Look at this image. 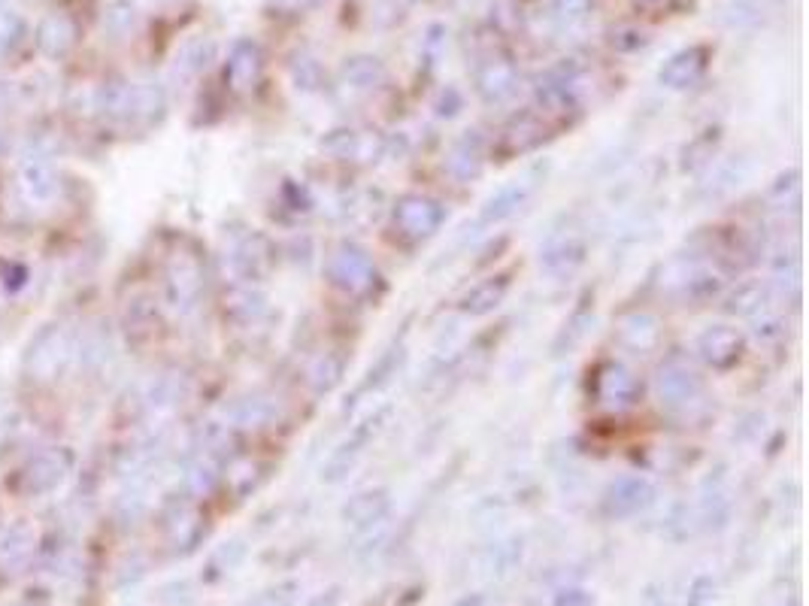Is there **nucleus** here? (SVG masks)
Instances as JSON below:
<instances>
[{"label":"nucleus","mask_w":809,"mask_h":606,"mask_svg":"<svg viewBox=\"0 0 809 606\" xmlns=\"http://www.w3.org/2000/svg\"><path fill=\"white\" fill-rule=\"evenodd\" d=\"M328 276L337 288H343L349 294H364L376 279V267L364 249L343 243L334 249V255L328 261Z\"/></svg>","instance_id":"obj_1"},{"label":"nucleus","mask_w":809,"mask_h":606,"mask_svg":"<svg viewBox=\"0 0 809 606\" xmlns=\"http://www.w3.org/2000/svg\"><path fill=\"white\" fill-rule=\"evenodd\" d=\"M658 322L649 316V313H631V316H625L622 319V325H619V337H622V343H628L631 349H640V352H646V349H652L655 343H658Z\"/></svg>","instance_id":"obj_13"},{"label":"nucleus","mask_w":809,"mask_h":606,"mask_svg":"<svg viewBox=\"0 0 809 606\" xmlns=\"http://www.w3.org/2000/svg\"><path fill=\"white\" fill-rule=\"evenodd\" d=\"M376 431H379V422H376V419H367V422H364V425H361V428L355 431V440H352V443H346V446H343V449H340V452H337V455L331 458V467H328V473H334L337 467H340V470L346 473V470H349V467L355 464V458H358V455L364 452V446L370 443V437H373Z\"/></svg>","instance_id":"obj_15"},{"label":"nucleus","mask_w":809,"mask_h":606,"mask_svg":"<svg viewBox=\"0 0 809 606\" xmlns=\"http://www.w3.org/2000/svg\"><path fill=\"white\" fill-rule=\"evenodd\" d=\"M0 7H4V0H0Z\"/></svg>","instance_id":"obj_19"},{"label":"nucleus","mask_w":809,"mask_h":606,"mask_svg":"<svg viewBox=\"0 0 809 606\" xmlns=\"http://www.w3.org/2000/svg\"><path fill=\"white\" fill-rule=\"evenodd\" d=\"M697 349L713 367H731L743 352V340H740V334L734 328L719 325V328H710V331L700 334Z\"/></svg>","instance_id":"obj_8"},{"label":"nucleus","mask_w":809,"mask_h":606,"mask_svg":"<svg viewBox=\"0 0 809 606\" xmlns=\"http://www.w3.org/2000/svg\"><path fill=\"white\" fill-rule=\"evenodd\" d=\"M649 500H652L649 482H646V479H634V476L619 479V482L610 488V497H606V503H610V510H613L616 516H631V513L643 510Z\"/></svg>","instance_id":"obj_9"},{"label":"nucleus","mask_w":809,"mask_h":606,"mask_svg":"<svg viewBox=\"0 0 809 606\" xmlns=\"http://www.w3.org/2000/svg\"><path fill=\"white\" fill-rule=\"evenodd\" d=\"M446 222V210L425 194H407L394 207V225L407 237H431Z\"/></svg>","instance_id":"obj_2"},{"label":"nucleus","mask_w":809,"mask_h":606,"mask_svg":"<svg viewBox=\"0 0 809 606\" xmlns=\"http://www.w3.org/2000/svg\"><path fill=\"white\" fill-rule=\"evenodd\" d=\"M522 197H525V191L519 188V185H513V188H503L497 197H491L488 200V210H485V219H503V216H510L519 204H522Z\"/></svg>","instance_id":"obj_16"},{"label":"nucleus","mask_w":809,"mask_h":606,"mask_svg":"<svg viewBox=\"0 0 809 606\" xmlns=\"http://www.w3.org/2000/svg\"><path fill=\"white\" fill-rule=\"evenodd\" d=\"M19 188L22 194L37 207H52L58 194H61V176L55 170L52 161H46L43 155H28L19 161Z\"/></svg>","instance_id":"obj_3"},{"label":"nucleus","mask_w":809,"mask_h":606,"mask_svg":"<svg viewBox=\"0 0 809 606\" xmlns=\"http://www.w3.org/2000/svg\"><path fill=\"white\" fill-rule=\"evenodd\" d=\"M510 288V279L507 276H497V279H485L482 285H476L467 297H464V310L473 313V316H485L491 313L497 303L503 300V294H507Z\"/></svg>","instance_id":"obj_14"},{"label":"nucleus","mask_w":809,"mask_h":606,"mask_svg":"<svg viewBox=\"0 0 809 606\" xmlns=\"http://www.w3.org/2000/svg\"><path fill=\"white\" fill-rule=\"evenodd\" d=\"M67 349H70V343H67V334L64 331H58V328L55 331H46L34 343V349H31V355L25 361L28 373L34 379H52V376H58V370L67 361Z\"/></svg>","instance_id":"obj_5"},{"label":"nucleus","mask_w":809,"mask_h":606,"mask_svg":"<svg viewBox=\"0 0 809 606\" xmlns=\"http://www.w3.org/2000/svg\"><path fill=\"white\" fill-rule=\"evenodd\" d=\"M34 546H37L34 528L25 525V522H16V525H10V528L4 531V537H0V561L10 564V567L25 564V561L31 558Z\"/></svg>","instance_id":"obj_11"},{"label":"nucleus","mask_w":809,"mask_h":606,"mask_svg":"<svg viewBox=\"0 0 809 606\" xmlns=\"http://www.w3.org/2000/svg\"><path fill=\"white\" fill-rule=\"evenodd\" d=\"M67 470H70V455L64 449H43L22 470V488L31 494H46L67 476Z\"/></svg>","instance_id":"obj_4"},{"label":"nucleus","mask_w":809,"mask_h":606,"mask_svg":"<svg viewBox=\"0 0 809 606\" xmlns=\"http://www.w3.org/2000/svg\"><path fill=\"white\" fill-rule=\"evenodd\" d=\"M73 43H76V25H73L67 16H49V19L40 25V49H43L49 58L64 55Z\"/></svg>","instance_id":"obj_12"},{"label":"nucleus","mask_w":809,"mask_h":606,"mask_svg":"<svg viewBox=\"0 0 809 606\" xmlns=\"http://www.w3.org/2000/svg\"><path fill=\"white\" fill-rule=\"evenodd\" d=\"M637 376L631 370H625L622 364H606L600 370V379H597V397L606 403V407L613 410H625L637 400Z\"/></svg>","instance_id":"obj_6"},{"label":"nucleus","mask_w":809,"mask_h":606,"mask_svg":"<svg viewBox=\"0 0 809 606\" xmlns=\"http://www.w3.org/2000/svg\"><path fill=\"white\" fill-rule=\"evenodd\" d=\"M200 285H204V279H200V270L194 261H179L173 270H170V279H167V294L173 300V307H194V300L200 294Z\"/></svg>","instance_id":"obj_10"},{"label":"nucleus","mask_w":809,"mask_h":606,"mask_svg":"<svg viewBox=\"0 0 809 606\" xmlns=\"http://www.w3.org/2000/svg\"><path fill=\"white\" fill-rule=\"evenodd\" d=\"M22 37V19L13 13H0V58H4Z\"/></svg>","instance_id":"obj_18"},{"label":"nucleus","mask_w":809,"mask_h":606,"mask_svg":"<svg viewBox=\"0 0 809 606\" xmlns=\"http://www.w3.org/2000/svg\"><path fill=\"white\" fill-rule=\"evenodd\" d=\"M385 507H388L385 491H364V494H355V497H352V503L346 507V513L364 510V516H361L358 522H370V519H376Z\"/></svg>","instance_id":"obj_17"},{"label":"nucleus","mask_w":809,"mask_h":606,"mask_svg":"<svg viewBox=\"0 0 809 606\" xmlns=\"http://www.w3.org/2000/svg\"><path fill=\"white\" fill-rule=\"evenodd\" d=\"M700 391V379L697 373L682 364V361H667L658 373V394L661 400L667 403V407H682V403H688L694 394Z\"/></svg>","instance_id":"obj_7"}]
</instances>
